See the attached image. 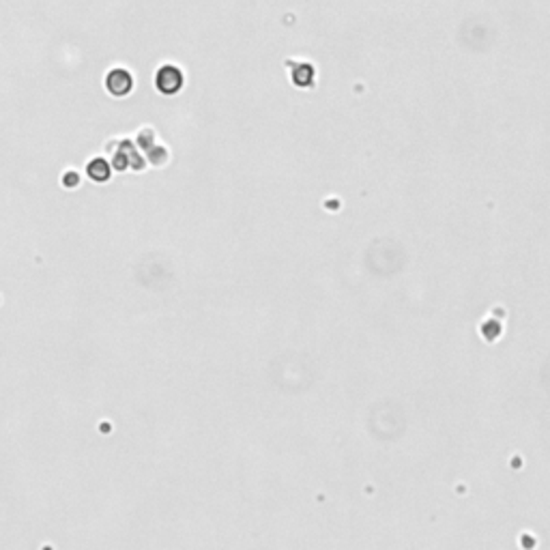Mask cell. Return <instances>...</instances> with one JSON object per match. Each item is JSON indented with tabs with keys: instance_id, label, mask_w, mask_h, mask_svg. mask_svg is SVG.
<instances>
[{
	"instance_id": "cell-1",
	"label": "cell",
	"mask_w": 550,
	"mask_h": 550,
	"mask_svg": "<svg viewBox=\"0 0 550 550\" xmlns=\"http://www.w3.org/2000/svg\"><path fill=\"white\" fill-rule=\"evenodd\" d=\"M155 86L159 93L163 95H175L181 90L183 86V74H181V69L175 67V65H163L157 76H155Z\"/></svg>"
},
{
	"instance_id": "cell-2",
	"label": "cell",
	"mask_w": 550,
	"mask_h": 550,
	"mask_svg": "<svg viewBox=\"0 0 550 550\" xmlns=\"http://www.w3.org/2000/svg\"><path fill=\"white\" fill-rule=\"evenodd\" d=\"M106 88L114 95V97H125L131 93L133 88V78L127 69H112L106 78Z\"/></svg>"
},
{
	"instance_id": "cell-3",
	"label": "cell",
	"mask_w": 550,
	"mask_h": 550,
	"mask_svg": "<svg viewBox=\"0 0 550 550\" xmlns=\"http://www.w3.org/2000/svg\"><path fill=\"white\" fill-rule=\"evenodd\" d=\"M88 177L93 181H108L110 179V166L103 161V159H93L90 166H88Z\"/></svg>"
},
{
	"instance_id": "cell-4",
	"label": "cell",
	"mask_w": 550,
	"mask_h": 550,
	"mask_svg": "<svg viewBox=\"0 0 550 550\" xmlns=\"http://www.w3.org/2000/svg\"><path fill=\"white\" fill-rule=\"evenodd\" d=\"M62 183H65V185H69V187L78 185V175H76V172H69V175H65Z\"/></svg>"
}]
</instances>
